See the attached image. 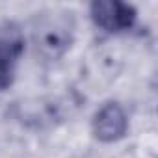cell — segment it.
Segmentation results:
<instances>
[{
	"mask_svg": "<svg viewBox=\"0 0 158 158\" xmlns=\"http://www.w3.org/2000/svg\"><path fill=\"white\" fill-rule=\"evenodd\" d=\"M71 32L73 24L65 13L45 15L37 19V24L34 26V37L37 47H41V50L50 56H56L67 48V45L71 43Z\"/></svg>",
	"mask_w": 158,
	"mask_h": 158,
	"instance_id": "obj_1",
	"label": "cell"
},
{
	"mask_svg": "<svg viewBox=\"0 0 158 158\" xmlns=\"http://www.w3.org/2000/svg\"><path fill=\"white\" fill-rule=\"evenodd\" d=\"M89 15L93 23L104 32L128 30L136 21L134 8L119 0H97L89 8Z\"/></svg>",
	"mask_w": 158,
	"mask_h": 158,
	"instance_id": "obj_2",
	"label": "cell"
},
{
	"mask_svg": "<svg viewBox=\"0 0 158 158\" xmlns=\"http://www.w3.org/2000/svg\"><path fill=\"white\" fill-rule=\"evenodd\" d=\"M128 130V117L121 104L108 102L99 108L93 117V134L104 143H114L121 139Z\"/></svg>",
	"mask_w": 158,
	"mask_h": 158,
	"instance_id": "obj_3",
	"label": "cell"
},
{
	"mask_svg": "<svg viewBox=\"0 0 158 158\" xmlns=\"http://www.w3.org/2000/svg\"><path fill=\"white\" fill-rule=\"evenodd\" d=\"M17 52H19V48L13 39L0 37V91L6 89L11 84Z\"/></svg>",
	"mask_w": 158,
	"mask_h": 158,
	"instance_id": "obj_4",
	"label": "cell"
}]
</instances>
